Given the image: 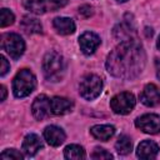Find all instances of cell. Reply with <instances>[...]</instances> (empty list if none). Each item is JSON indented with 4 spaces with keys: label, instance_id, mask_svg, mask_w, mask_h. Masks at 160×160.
<instances>
[{
    "label": "cell",
    "instance_id": "cb8c5ba5",
    "mask_svg": "<svg viewBox=\"0 0 160 160\" xmlns=\"http://www.w3.org/2000/svg\"><path fill=\"white\" fill-rule=\"evenodd\" d=\"M0 158L1 159H15V160H21L22 159V154L21 152H19L18 150H15V149H8V150H5L4 152H1V155H0Z\"/></svg>",
    "mask_w": 160,
    "mask_h": 160
},
{
    "label": "cell",
    "instance_id": "277c9868",
    "mask_svg": "<svg viewBox=\"0 0 160 160\" xmlns=\"http://www.w3.org/2000/svg\"><path fill=\"white\" fill-rule=\"evenodd\" d=\"M102 90V81L98 75L89 74L80 80L79 92L85 100L96 99Z\"/></svg>",
    "mask_w": 160,
    "mask_h": 160
},
{
    "label": "cell",
    "instance_id": "5b68a950",
    "mask_svg": "<svg viewBox=\"0 0 160 160\" xmlns=\"http://www.w3.org/2000/svg\"><path fill=\"white\" fill-rule=\"evenodd\" d=\"M66 4L68 0H22L24 8L36 15L45 14L48 11H56Z\"/></svg>",
    "mask_w": 160,
    "mask_h": 160
},
{
    "label": "cell",
    "instance_id": "83f0119b",
    "mask_svg": "<svg viewBox=\"0 0 160 160\" xmlns=\"http://www.w3.org/2000/svg\"><path fill=\"white\" fill-rule=\"evenodd\" d=\"M0 89H1V90H0V91H1V99H0V100H1V101H4V100H5V98H6V88H5L4 85H1V88H0Z\"/></svg>",
    "mask_w": 160,
    "mask_h": 160
},
{
    "label": "cell",
    "instance_id": "44dd1931",
    "mask_svg": "<svg viewBox=\"0 0 160 160\" xmlns=\"http://www.w3.org/2000/svg\"><path fill=\"white\" fill-rule=\"evenodd\" d=\"M115 149L120 155H128L132 150L131 139L128 135H120L115 144Z\"/></svg>",
    "mask_w": 160,
    "mask_h": 160
},
{
    "label": "cell",
    "instance_id": "7402d4cb",
    "mask_svg": "<svg viewBox=\"0 0 160 160\" xmlns=\"http://www.w3.org/2000/svg\"><path fill=\"white\" fill-rule=\"evenodd\" d=\"M14 20H15V16L9 9H5V8L1 9V11H0V26L1 28L11 25L14 22Z\"/></svg>",
    "mask_w": 160,
    "mask_h": 160
},
{
    "label": "cell",
    "instance_id": "4316f807",
    "mask_svg": "<svg viewBox=\"0 0 160 160\" xmlns=\"http://www.w3.org/2000/svg\"><path fill=\"white\" fill-rule=\"evenodd\" d=\"M155 68H156V75L160 79V59H155Z\"/></svg>",
    "mask_w": 160,
    "mask_h": 160
},
{
    "label": "cell",
    "instance_id": "8fae6325",
    "mask_svg": "<svg viewBox=\"0 0 160 160\" xmlns=\"http://www.w3.org/2000/svg\"><path fill=\"white\" fill-rule=\"evenodd\" d=\"M140 100L146 106H155L160 102V89L155 84H148L140 94Z\"/></svg>",
    "mask_w": 160,
    "mask_h": 160
},
{
    "label": "cell",
    "instance_id": "ac0fdd59",
    "mask_svg": "<svg viewBox=\"0 0 160 160\" xmlns=\"http://www.w3.org/2000/svg\"><path fill=\"white\" fill-rule=\"evenodd\" d=\"M114 35L116 39H120L121 41H125V40H130V39H134V35H135V29L134 26L125 21L122 24H119L115 29H114Z\"/></svg>",
    "mask_w": 160,
    "mask_h": 160
},
{
    "label": "cell",
    "instance_id": "9c48e42d",
    "mask_svg": "<svg viewBox=\"0 0 160 160\" xmlns=\"http://www.w3.org/2000/svg\"><path fill=\"white\" fill-rule=\"evenodd\" d=\"M31 111H32L34 118L38 120H44V119L49 118L50 114H52L50 99L44 94L36 96L32 105H31Z\"/></svg>",
    "mask_w": 160,
    "mask_h": 160
},
{
    "label": "cell",
    "instance_id": "f1b7e54d",
    "mask_svg": "<svg viewBox=\"0 0 160 160\" xmlns=\"http://www.w3.org/2000/svg\"><path fill=\"white\" fill-rule=\"evenodd\" d=\"M156 45H158V48H159V50H160V36H159V39H158V42H156Z\"/></svg>",
    "mask_w": 160,
    "mask_h": 160
},
{
    "label": "cell",
    "instance_id": "9a60e30c",
    "mask_svg": "<svg viewBox=\"0 0 160 160\" xmlns=\"http://www.w3.org/2000/svg\"><path fill=\"white\" fill-rule=\"evenodd\" d=\"M50 105H51V111L54 115H64L71 111L74 104L71 100L66 98L54 96L52 99H50Z\"/></svg>",
    "mask_w": 160,
    "mask_h": 160
},
{
    "label": "cell",
    "instance_id": "4fadbf2b",
    "mask_svg": "<svg viewBox=\"0 0 160 160\" xmlns=\"http://www.w3.org/2000/svg\"><path fill=\"white\" fill-rule=\"evenodd\" d=\"M41 146H42V144L40 141V138L36 134H28L24 138L21 149L26 156H34L41 149Z\"/></svg>",
    "mask_w": 160,
    "mask_h": 160
},
{
    "label": "cell",
    "instance_id": "7a4b0ae2",
    "mask_svg": "<svg viewBox=\"0 0 160 160\" xmlns=\"http://www.w3.org/2000/svg\"><path fill=\"white\" fill-rule=\"evenodd\" d=\"M66 64L64 58L56 52V51H50L44 56L42 60V72L45 78L49 81H60L65 74Z\"/></svg>",
    "mask_w": 160,
    "mask_h": 160
},
{
    "label": "cell",
    "instance_id": "e0dca14e",
    "mask_svg": "<svg viewBox=\"0 0 160 160\" xmlns=\"http://www.w3.org/2000/svg\"><path fill=\"white\" fill-rule=\"evenodd\" d=\"M90 132L95 139L106 141L115 134V128L112 125H94L90 129Z\"/></svg>",
    "mask_w": 160,
    "mask_h": 160
},
{
    "label": "cell",
    "instance_id": "ffe728a7",
    "mask_svg": "<svg viewBox=\"0 0 160 160\" xmlns=\"http://www.w3.org/2000/svg\"><path fill=\"white\" fill-rule=\"evenodd\" d=\"M64 156L66 159H74V160H79V159H84L85 158V150L82 146L76 145V144H71L68 145L64 150Z\"/></svg>",
    "mask_w": 160,
    "mask_h": 160
},
{
    "label": "cell",
    "instance_id": "30bf717a",
    "mask_svg": "<svg viewBox=\"0 0 160 160\" xmlns=\"http://www.w3.org/2000/svg\"><path fill=\"white\" fill-rule=\"evenodd\" d=\"M79 45L85 55H91L100 45V38L95 32L86 31L79 38Z\"/></svg>",
    "mask_w": 160,
    "mask_h": 160
},
{
    "label": "cell",
    "instance_id": "6da1fadb",
    "mask_svg": "<svg viewBox=\"0 0 160 160\" xmlns=\"http://www.w3.org/2000/svg\"><path fill=\"white\" fill-rule=\"evenodd\" d=\"M146 62V54L136 39L121 41L106 59V70L122 80L135 79L141 74Z\"/></svg>",
    "mask_w": 160,
    "mask_h": 160
},
{
    "label": "cell",
    "instance_id": "2e32d148",
    "mask_svg": "<svg viewBox=\"0 0 160 160\" xmlns=\"http://www.w3.org/2000/svg\"><path fill=\"white\" fill-rule=\"evenodd\" d=\"M52 25L61 35H70L75 31V22L70 18H55Z\"/></svg>",
    "mask_w": 160,
    "mask_h": 160
},
{
    "label": "cell",
    "instance_id": "52a82bcc",
    "mask_svg": "<svg viewBox=\"0 0 160 160\" xmlns=\"http://www.w3.org/2000/svg\"><path fill=\"white\" fill-rule=\"evenodd\" d=\"M135 104H136L135 96L128 91L120 92L110 100L111 110L115 114H120V115H126V114L131 112V110L135 108Z\"/></svg>",
    "mask_w": 160,
    "mask_h": 160
},
{
    "label": "cell",
    "instance_id": "5bb4252c",
    "mask_svg": "<svg viewBox=\"0 0 160 160\" xmlns=\"http://www.w3.org/2000/svg\"><path fill=\"white\" fill-rule=\"evenodd\" d=\"M159 152V146L151 140H144L136 149V156L140 159H154Z\"/></svg>",
    "mask_w": 160,
    "mask_h": 160
},
{
    "label": "cell",
    "instance_id": "484cf974",
    "mask_svg": "<svg viewBox=\"0 0 160 160\" xmlns=\"http://www.w3.org/2000/svg\"><path fill=\"white\" fill-rule=\"evenodd\" d=\"M79 12L81 15H84L85 18H89L90 15H92V8L90 5H82V6H80Z\"/></svg>",
    "mask_w": 160,
    "mask_h": 160
},
{
    "label": "cell",
    "instance_id": "8992f818",
    "mask_svg": "<svg viewBox=\"0 0 160 160\" xmlns=\"http://www.w3.org/2000/svg\"><path fill=\"white\" fill-rule=\"evenodd\" d=\"M1 48L6 51V54L14 59L18 60L25 50V42L22 38L14 32H8L1 36Z\"/></svg>",
    "mask_w": 160,
    "mask_h": 160
},
{
    "label": "cell",
    "instance_id": "d4e9b609",
    "mask_svg": "<svg viewBox=\"0 0 160 160\" xmlns=\"http://www.w3.org/2000/svg\"><path fill=\"white\" fill-rule=\"evenodd\" d=\"M9 70H10V65H9L8 60L1 55L0 56V75L4 76Z\"/></svg>",
    "mask_w": 160,
    "mask_h": 160
},
{
    "label": "cell",
    "instance_id": "ba28073f",
    "mask_svg": "<svg viewBox=\"0 0 160 160\" xmlns=\"http://www.w3.org/2000/svg\"><path fill=\"white\" fill-rule=\"evenodd\" d=\"M135 126L146 134H158L160 131V116L156 114H145L135 120Z\"/></svg>",
    "mask_w": 160,
    "mask_h": 160
},
{
    "label": "cell",
    "instance_id": "603a6c76",
    "mask_svg": "<svg viewBox=\"0 0 160 160\" xmlns=\"http://www.w3.org/2000/svg\"><path fill=\"white\" fill-rule=\"evenodd\" d=\"M91 158L95 159V160H102V159H112V155L106 151L105 149H101V148H96L92 154H91Z\"/></svg>",
    "mask_w": 160,
    "mask_h": 160
},
{
    "label": "cell",
    "instance_id": "d6986e66",
    "mask_svg": "<svg viewBox=\"0 0 160 160\" xmlns=\"http://www.w3.org/2000/svg\"><path fill=\"white\" fill-rule=\"evenodd\" d=\"M20 26L26 34H40L42 31V26H41L40 21L38 19L30 18V16H24L20 22Z\"/></svg>",
    "mask_w": 160,
    "mask_h": 160
},
{
    "label": "cell",
    "instance_id": "3957f363",
    "mask_svg": "<svg viewBox=\"0 0 160 160\" xmlns=\"http://www.w3.org/2000/svg\"><path fill=\"white\" fill-rule=\"evenodd\" d=\"M36 86L35 75L29 69L20 70L12 80V91L16 98H25L30 95Z\"/></svg>",
    "mask_w": 160,
    "mask_h": 160
},
{
    "label": "cell",
    "instance_id": "f546056e",
    "mask_svg": "<svg viewBox=\"0 0 160 160\" xmlns=\"http://www.w3.org/2000/svg\"><path fill=\"white\" fill-rule=\"evenodd\" d=\"M116 1H120V2H125V1H128V0H116Z\"/></svg>",
    "mask_w": 160,
    "mask_h": 160
},
{
    "label": "cell",
    "instance_id": "7c38bea8",
    "mask_svg": "<svg viewBox=\"0 0 160 160\" xmlns=\"http://www.w3.org/2000/svg\"><path fill=\"white\" fill-rule=\"evenodd\" d=\"M44 138L48 141L49 145L51 146H59L65 141V132L61 128L55 126V125H50L46 126L44 130Z\"/></svg>",
    "mask_w": 160,
    "mask_h": 160
}]
</instances>
